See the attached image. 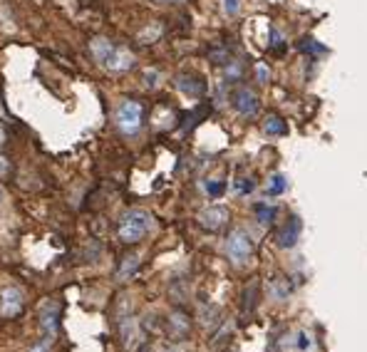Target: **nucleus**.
Masks as SVG:
<instances>
[{
    "mask_svg": "<svg viewBox=\"0 0 367 352\" xmlns=\"http://www.w3.org/2000/svg\"><path fill=\"white\" fill-rule=\"evenodd\" d=\"M152 229V216L144 209H129L127 214L119 218L117 226V236L122 243H139Z\"/></svg>",
    "mask_w": 367,
    "mask_h": 352,
    "instance_id": "f257e3e1",
    "label": "nucleus"
},
{
    "mask_svg": "<svg viewBox=\"0 0 367 352\" xmlns=\"http://www.w3.org/2000/svg\"><path fill=\"white\" fill-rule=\"evenodd\" d=\"M226 255H228V261L236 263V266H244L246 261H251L253 255V241L248 231L244 229H233L226 238Z\"/></svg>",
    "mask_w": 367,
    "mask_h": 352,
    "instance_id": "f03ea898",
    "label": "nucleus"
},
{
    "mask_svg": "<svg viewBox=\"0 0 367 352\" xmlns=\"http://www.w3.org/2000/svg\"><path fill=\"white\" fill-rule=\"evenodd\" d=\"M142 117H144V107L137 99H122V105L117 107V127L124 134H137L142 129Z\"/></svg>",
    "mask_w": 367,
    "mask_h": 352,
    "instance_id": "7ed1b4c3",
    "label": "nucleus"
},
{
    "mask_svg": "<svg viewBox=\"0 0 367 352\" xmlns=\"http://www.w3.org/2000/svg\"><path fill=\"white\" fill-rule=\"evenodd\" d=\"M25 310V295L18 288H3L0 290V318L13 320Z\"/></svg>",
    "mask_w": 367,
    "mask_h": 352,
    "instance_id": "20e7f679",
    "label": "nucleus"
},
{
    "mask_svg": "<svg viewBox=\"0 0 367 352\" xmlns=\"http://www.w3.org/2000/svg\"><path fill=\"white\" fill-rule=\"evenodd\" d=\"M119 338H122L124 350H137V347L144 342L142 327H139V320L134 318H122L119 320Z\"/></svg>",
    "mask_w": 367,
    "mask_h": 352,
    "instance_id": "39448f33",
    "label": "nucleus"
},
{
    "mask_svg": "<svg viewBox=\"0 0 367 352\" xmlns=\"http://www.w3.org/2000/svg\"><path fill=\"white\" fill-rule=\"evenodd\" d=\"M38 318H40V327L47 338H55L58 333V320H60V305L55 300H45L43 305L38 307Z\"/></svg>",
    "mask_w": 367,
    "mask_h": 352,
    "instance_id": "423d86ee",
    "label": "nucleus"
},
{
    "mask_svg": "<svg viewBox=\"0 0 367 352\" xmlns=\"http://www.w3.org/2000/svg\"><path fill=\"white\" fill-rule=\"evenodd\" d=\"M233 107H236V112L239 114H244V117H253L258 112V107H261V102H258V95L253 90H248V87H239V90L233 92Z\"/></svg>",
    "mask_w": 367,
    "mask_h": 352,
    "instance_id": "0eeeda50",
    "label": "nucleus"
},
{
    "mask_svg": "<svg viewBox=\"0 0 367 352\" xmlns=\"http://www.w3.org/2000/svg\"><path fill=\"white\" fill-rule=\"evenodd\" d=\"M137 65V58L134 53H129L127 47H117L112 50V55L107 58V62H104V70H110V72H129L132 67Z\"/></svg>",
    "mask_w": 367,
    "mask_h": 352,
    "instance_id": "6e6552de",
    "label": "nucleus"
},
{
    "mask_svg": "<svg viewBox=\"0 0 367 352\" xmlns=\"http://www.w3.org/2000/svg\"><path fill=\"white\" fill-rule=\"evenodd\" d=\"M300 234H303V223H300V218H298V216H290L288 221L283 223V229L278 231L276 241L281 248H293L298 241H300Z\"/></svg>",
    "mask_w": 367,
    "mask_h": 352,
    "instance_id": "1a4fd4ad",
    "label": "nucleus"
},
{
    "mask_svg": "<svg viewBox=\"0 0 367 352\" xmlns=\"http://www.w3.org/2000/svg\"><path fill=\"white\" fill-rule=\"evenodd\" d=\"M176 87L184 95H189V97H201L206 92V82L196 72H181V75H176Z\"/></svg>",
    "mask_w": 367,
    "mask_h": 352,
    "instance_id": "9d476101",
    "label": "nucleus"
},
{
    "mask_svg": "<svg viewBox=\"0 0 367 352\" xmlns=\"http://www.w3.org/2000/svg\"><path fill=\"white\" fill-rule=\"evenodd\" d=\"M199 223L206 231H221L228 223V209L226 206H211V209H204L199 214Z\"/></svg>",
    "mask_w": 367,
    "mask_h": 352,
    "instance_id": "9b49d317",
    "label": "nucleus"
},
{
    "mask_svg": "<svg viewBox=\"0 0 367 352\" xmlns=\"http://www.w3.org/2000/svg\"><path fill=\"white\" fill-rule=\"evenodd\" d=\"M189 333H191V320H189V315L171 313V318H169V335L181 340V338H187Z\"/></svg>",
    "mask_w": 367,
    "mask_h": 352,
    "instance_id": "f8f14e48",
    "label": "nucleus"
},
{
    "mask_svg": "<svg viewBox=\"0 0 367 352\" xmlns=\"http://www.w3.org/2000/svg\"><path fill=\"white\" fill-rule=\"evenodd\" d=\"M90 50H92V58H95L99 65H104V62H107V58L112 55V50H115V45H112L107 38H92L90 40Z\"/></svg>",
    "mask_w": 367,
    "mask_h": 352,
    "instance_id": "ddd939ff",
    "label": "nucleus"
},
{
    "mask_svg": "<svg viewBox=\"0 0 367 352\" xmlns=\"http://www.w3.org/2000/svg\"><path fill=\"white\" fill-rule=\"evenodd\" d=\"M263 131L268 137H283V134H288V124H285L283 117H278V114H268L263 119Z\"/></svg>",
    "mask_w": 367,
    "mask_h": 352,
    "instance_id": "4468645a",
    "label": "nucleus"
},
{
    "mask_svg": "<svg viewBox=\"0 0 367 352\" xmlns=\"http://www.w3.org/2000/svg\"><path fill=\"white\" fill-rule=\"evenodd\" d=\"M137 268H139V255H127L122 261V266H119V271H117V281H127Z\"/></svg>",
    "mask_w": 367,
    "mask_h": 352,
    "instance_id": "2eb2a0df",
    "label": "nucleus"
},
{
    "mask_svg": "<svg viewBox=\"0 0 367 352\" xmlns=\"http://www.w3.org/2000/svg\"><path fill=\"white\" fill-rule=\"evenodd\" d=\"M161 33H164V25H161V23H152V25L144 27L142 33H139V42L152 45V42H156V40L161 38Z\"/></svg>",
    "mask_w": 367,
    "mask_h": 352,
    "instance_id": "dca6fc26",
    "label": "nucleus"
},
{
    "mask_svg": "<svg viewBox=\"0 0 367 352\" xmlns=\"http://www.w3.org/2000/svg\"><path fill=\"white\" fill-rule=\"evenodd\" d=\"M285 189H288V179H285L283 174H273L271 179H268V186H265L268 196H281Z\"/></svg>",
    "mask_w": 367,
    "mask_h": 352,
    "instance_id": "f3484780",
    "label": "nucleus"
},
{
    "mask_svg": "<svg viewBox=\"0 0 367 352\" xmlns=\"http://www.w3.org/2000/svg\"><path fill=\"white\" fill-rule=\"evenodd\" d=\"M278 209L276 206H271V203H258L256 206V216L261 223H273V218H276Z\"/></svg>",
    "mask_w": 367,
    "mask_h": 352,
    "instance_id": "a211bd4d",
    "label": "nucleus"
},
{
    "mask_svg": "<svg viewBox=\"0 0 367 352\" xmlns=\"http://www.w3.org/2000/svg\"><path fill=\"white\" fill-rule=\"evenodd\" d=\"M221 10L228 18H236L241 13V0H221Z\"/></svg>",
    "mask_w": 367,
    "mask_h": 352,
    "instance_id": "6ab92c4d",
    "label": "nucleus"
},
{
    "mask_svg": "<svg viewBox=\"0 0 367 352\" xmlns=\"http://www.w3.org/2000/svg\"><path fill=\"white\" fill-rule=\"evenodd\" d=\"M256 295H258V283H251V288L246 290V303H244L246 313H251L253 307H256Z\"/></svg>",
    "mask_w": 367,
    "mask_h": 352,
    "instance_id": "aec40b11",
    "label": "nucleus"
},
{
    "mask_svg": "<svg viewBox=\"0 0 367 352\" xmlns=\"http://www.w3.org/2000/svg\"><path fill=\"white\" fill-rule=\"evenodd\" d=\"M300 50H303V53H316V55H322V53H325V47L318 45V42H316V40H313V38L303 40V45H300Z\"/></svg>",
    "mask_w": 367,
    "mask_h": 352,
    "instance_id": "412c9836",
    "label": "nucleus"
},
{
    "mask_svg": "<svg viewBox=\"0 0 367 352\" xmlns=\"http://www.w3.org/2000/svg\"><path fill=\"white\" fill-rule=\"evenodd\" d=\"M206 194L213 196V199L221 196L224 194V181H206Z\"/></svg>",
    "mask_w": 367,
    "mask_h": 352,
    "instance_id": "4be33fe9",
    "label": "nucleus"
},
{
    "mask_svg": "<svg viewBox=\"0 0 367 352\" xmlns=\"http://www.w3.org/2000/svg\"><path fill=\"white\" fill-rule=\"evenodd\" d=\"M50 340H52V338L38 340V342H35V345L30 347V352H50Z\"/></svg>",
    "mask_w": 367,
    "mask_h": 352,
    "instance_id": "5701e85b",
    "label": "nucleus"
},
{
    "mask_svg": "<svg viewBox=\"0 0 367 352\" xmlns=\"http://www.w3.org/2000/svg\"><path fill=\"white\" fill-rule=\"evenodd\" d=\"M144 79H147V87H156V85H159V72L147 70V72H144Z\"/></svg>",
    "mask_w": 367,
    "mask_h": 352,
    "instance_id": "b1692460",
    "label": "nucleus"
},
{
    "mask_svg": "<svg viewBox=\"0 0 367 352\" xmlns=\"http://www.w3.org/2000/svg\"><path fill=\"white\" fill-rule=\"evenodd\" d=\"M256 77H258V82H268V77H271L268 67H265V65H258V67H256Z\"/></svg>",
    "mask_w": 367,
    "mask_h": 352,
    "instance_id": "393cba45",
    "label": "nucleus"
},
{
    "mask_svg": "<svg viewBox=\"0 0 367 352\" xmlns=\"http://www.w3.org/2000/svg\"><path fill=\"white\" fill-rule=\"evenodd\" d=\"M298 347H300V350H308L310 347V335L308 333H298Z\"/></svg>",
    "mask_w": 367,
    "mask_h": 352,
    "instance_id": "a878e982",
    "label": "nucleus"
},
{
    "mask_svg": "<svg viewBox=\"0 0 367 352\" xmlns=\"http://www.w3.org/2000/svg\"><path fill=\"white\" fill-rule=\"evenodd\" d=\"M8 171H10V162H8V157H3V154H0V179H3V176H8Z\"/></svg>",
    "mask_w": 367,
    "mask_h": 352,
    "instance_id": "bb28decb",
    "label": "nucleus"
},
{
    "mask_svg": "<svg viewBox=\"0 0 367 352\" xmlns=\"http://www.w3.org/2000/svg\"><path fill=\"white\" fill-rule=\"evenodd\" d=\"M281 42H283V38H281V35H278V30L273 27V30H271V47L281 50Z\"/></svg>",
    "mask_w": 367,
    "mask_h": 352,
    "instance_id": "cd10ccee",
    "label": "nucleus"
},
{
    "mask_svg": "<svg viewBox=\"0 0 367 352\" xmlns=\"http://www.w3.org/2000/svg\"><path fill=\"white\" fill-rule=\"evenodd\" d=\"M161 352H187V347L184 345H169V347H164Z\"/></svg>",
    "mask_w": 367,
    "mask_h": 352,
    "instance_id": "c85d7f7f",
    "label": "nucleus"
},
{
    "mask_svg": "<svg viewBox=\"0 0 367 352\" xmlns=\"http://www.w3.org/2000/svg\"><path fill=\"white\" fill-rule=\"evenodd\" d=\"M154 3H159V5H179L184 0H154Z\"/></svg>",
    "mask_w": 367,
    "mask_h": 352,
    "instance_id": "c756f323",
    "label": "nucleus"
},
{
    "mask_svg": "<svg viewBox=\"0 0 367 352\" xmlns=\"http://www.w3.org/2000/svg\"><path fill=\"white\" fill-rule=\"evenodd\" d=\"M0 144H5V129L0 127Z\"/></svg>",
    "mask_w": 367,
    "mask_h": 352,
    "instance_id": "7c9ffc66",
    "label": "nucleus"
}]
</instances>
